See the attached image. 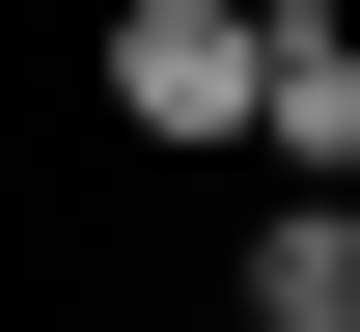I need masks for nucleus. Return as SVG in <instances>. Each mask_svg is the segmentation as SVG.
Masks as SVG:
<instances>
[{
  "mask_svg": "<svg viewBox=\"0 0 360 332\" xmlns=\"http://www.w3.org/2000/svg\"><path fill=\"white\" fill-rule=\"evenodd\" d=\"M84 84H111V139H139V166H250V0H111Z\"/></svg>",
  "mask_w": 360,
  "mask_h": 332,
  "instance_id": "1",
  "label": "nucleus"
},
{
  "mask_svg": "<svg viewBox=\"0 0 360 332\" xmlns=\"http://www.w3.org/2000/svg\"><path fill=\"white\" fill-rule=\"evenodd\" d=\"M250 166L360 194V0H250Z\"/></svg>",
  "mask_w": 360,
  "mask_h": 332,
  "instance_id": "2",
  "label": "nucleus"
},
{
  "mask_svg": "<svg viewBox=\"0 0 360 332\" xmlns=\"http://www.w3.org/2000/svg\"><path fill=\"white\" fill-rule=\"evenodd\" d=\"M250 332H360V194H333V166L250 222Z\"/></svg>",
  "mask_w": 360,
  "mask_h": 332,
  "instance_id": "3",
  "label": "nucleus"
}]
</instances>
